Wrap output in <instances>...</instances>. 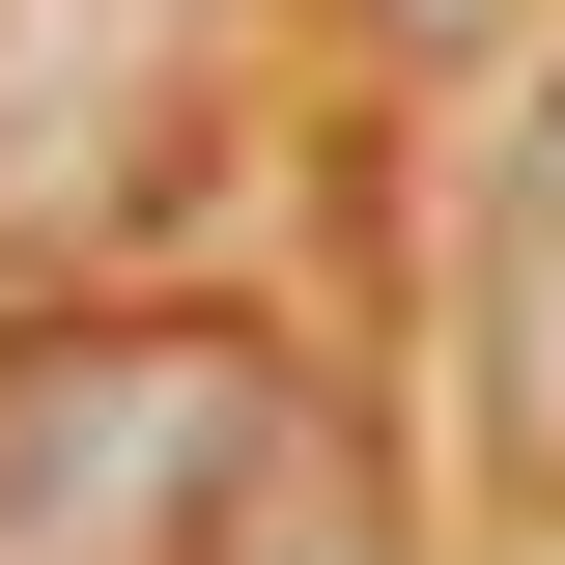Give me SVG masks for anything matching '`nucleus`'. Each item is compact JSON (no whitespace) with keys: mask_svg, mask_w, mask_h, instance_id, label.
<instances>
[{"mask_svg":"<svg viewBox=\"0 0 565 565\" xmlns=\"http://www.w3.org/2000/svg\"><path fill=\"white\" fill-rule=\"evenodd\" d=\"M311 452L226 311H85V340H0V565H226Z\"/></svg>","mask_w":565,"mask_h":565,"instance_id":"f257e3e1","label":"nucleus"},{"mask_svg":"<svg viewBox=\"0 0 565 565\" xmlns=\"http://www.w3.org/2000/svg\"><path fill=\"white\" fill-rule=\"evenodd\" d=\"M226 565H396V509H367V452H340V424L282 452V509H255V537H226Z\"/></svg>","mask_w":565,"mask_h":565,"instance_id":"f03ea898","label":"nucleus"},{"mask_svg":"<svg viewBox=\"0 0 565 565\" xmlns=\"http://www.w3.org/2000/svg\"><path fill=\"white\" fill-rule=\"evenodd\" d=\"M367 29H424V57H481V29H509V0H367Z\"/></svg>","mask_w":565,"mask_h":565,"instance_id":"7ed1b4c3","label":"nucleus"}]
</instances>
